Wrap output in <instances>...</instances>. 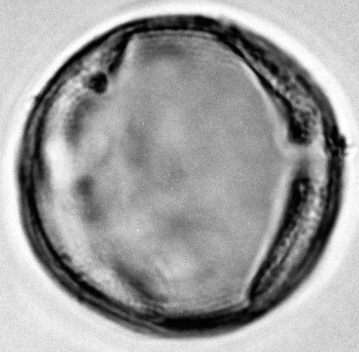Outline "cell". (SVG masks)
I'll return each mask as SVG.
<instances>
[{
	"mask_svg": "<svg viewBox=\"0 0 359 352\" xmlns=\"http://www.w3.org/2000/svg\"><path fill=\"white\" fill-rule=\"evenodd\" d=\"M88 86L93 92L102 94L105 92L107 87V78L103 73H97L88 80Z\"/></svg>",
	"mask_w": 359,
	"mask_h": 352,
	"instance_id": "1",
	"label": "cell"
}]
</instances>
